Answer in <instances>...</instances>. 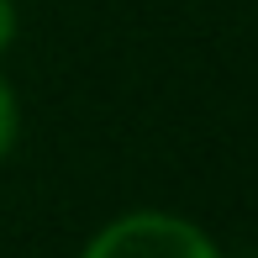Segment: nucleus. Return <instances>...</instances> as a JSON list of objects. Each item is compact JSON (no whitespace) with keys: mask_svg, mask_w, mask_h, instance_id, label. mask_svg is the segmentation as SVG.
Returning <instances> with one entry per match:
<instances>
[{"mask_svg":"<svg viewBox=\"0 0 258 258\" xmlns=\"http://www.w3.org/2000/svg\"><path fill=\"white\" fill-rule=\"evenodd\" d=\"M79 258H227L201 221L163 206H137L90 232Z\"/></svg>","mask_w":258,"mask_h":258,"instance_id":"f257e3e1","label":"nucleus"},{"mask_svg":"<svg viewBox=\"0 0 258 258\" xmlns=\"http://www.w3.org/2000/svg\"><path fill=\"white\" fill-rule=\"evenodd\" d=\"M21 143V100H16V85L0 74V163L16 153Z\"/></svg>","mask_w":258,"mask_h":258,"instance_id":"f03ea898","label":"nucleus"},{"mask_svg":"<svg viewBox=\"0 0 258 258\" xmlns=\"http://www.w3.org/2000/svg\"><path fill=\"white\" fill-rule=\"evenodd\" d=\"M16 32H21V11H16V0H0V53H11Z\"/></svg>","mask_w":258,"mask_h":258,"instance_id":"7ed1b4c3","label":"nucleus"}]
</instances>
